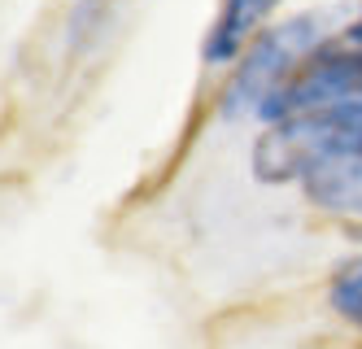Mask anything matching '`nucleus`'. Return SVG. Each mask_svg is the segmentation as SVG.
<instances>
[{"label": "nucleus", "mask_w": 362, "mask_h": 349, "mask_svg": "<svg viewBox=\"0 0 362 349\" xmlns=\"http://www.w3.org/2000/svg\"><path fill=\"white\" fill-rule=\"evenodd\" d=\"M249 162L262 183H297L319 214L362 227V105L267 122Z\"/></svg>", "instance_id": "f257e3e1"}, {"label": "nucleus", "mask_w": 362, "mask_h": 349, "mask_svg": "<svg viewBox=\"0 0 362 349\" xmlns=\"http://www.w3.org/2000/svg\"><path fill=\"white\" fill-rule=\"evenodd\" d=\"M354 236H362V227H354Z\"/></svg>", "instance_id": "423d86ee"}, {"label": "nucleus", "mask_w": 362, "mask_h": 349, "mask_svg": "<svg viewBox=\"0 0 362 349\" xmlns=\"http://www.w3.org/2000/svg\"><path fill=\"white\" fill-rule=\"evenodd\" d=\"M336 105H362V44H349L341 31L297 66V74L262 105L257 122L267 127L279 118L336 110Z\"/></svg>", "instance_id": "7ed1b4c3"}, {"label": "nucleus", "mask_w": 362, "mask_h": 349, "mask_svg": "<svg viewBox=\"0 0 362 349\" xmlns=\"http://www.w3.org/2000/svg\"><path fill=\"white\" fill-rule=\"evenodd\" d=\"M327 306L332 314L349 324L354 332H362V253L345 258L327 280Z\"/></svg>", "instance_id": "39448f33"}, {"label": "nucleus", "mask_w": 362, "mask_h": 349, "mask_svg": "<svg viewBox=\"0 0 362 349\" xmlns=\"http://www.w3.org/2000/svg\"><path fill=\"white\" fill-rule=\"evenodd\" d=\"M279 5H288V0H223L210 35H205V44H201V62L205 66H236L245 44L262 31L267 18Z\"/></svg>", "instance_id": "20e7f679"}, {"label": "nucleus", "mask_w": 362, "mask_h": 349, "mask_svg": "<svg viewBox=\"0 0 362 349\" xmlns=\"http://www.w3.org/2000/svg\"><path fill=\"white\" fill-rule=\"evenodd\" d=\"M336 31H341V26H336L327 13H319V9L267 22L262 31L245 44L236 66H231V79H227L223 96H218L223 118H257L262 105L297 74V66L319 44H327Z\"/></svg>", "instance_id": "f03ea898"}]
</instances>
